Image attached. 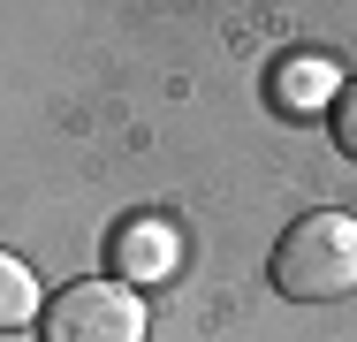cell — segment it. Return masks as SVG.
I'll list each match as a JSON object with an SVG mask.
<instances>
[{"instance_id": "obj_2", "label": "cell", "mask_w": 357, "mask_h": 342, "mask_svg": "<svg viewBox=\"0 0 357 342\" xmlns=\"http://www.w3.org/2000/svg\"><path fill=\"white\" fill-rule=\"evenodd\" d=\"M38 342H144V304H137V289L114 281V274L69 281L38 312Z\"/></svg>"}, {"instance_id": "obj_1", "label": "cell", "mask_w": 357, "mask_h": 342, "mask_svg": "<svg viewBox=\"0 0 357 342\" xmlns=\"http://www.w3.org/2000/svg\"><path fill=\"white\" fill-rule=\"evenodd\" d=\"M274 289L289 304H335L357 289V221L350 213H304L274 244Z\"/></svg>"}, {"instance_id": "obj_3", "label": "cell", "mask_w": 357, "mask_h": 342, "mask_svg": "<svg viewBox=\"0 0 357 342\" xmlns=\"http://www.w3.org/2000/svg\"><path fill=\"white\" fill-rule=\"evenodd\" d=\"M107 259H114V281H160V274H175V259H183V236L167 221H152V213H130L107 236Z\"/></svg>"}, {"instance_id": "obj_6", "label": "cell", "mask_w": 357, "mask_h": 342, "mask_svg": "<svg viewBox=\"0 0 357 342\" xmlns=\"http://www.w3.org/2000/svg\"><path fill=\"white\" fill-rule=\"evenodd\" d=\"M335 144L357 160V84H342V99H335Z\"/></svg>"}, {"instance_id": "obj_4", "label": "cell", "mask_w": 357, "mask_h": 342, "mask_svg": "<svg viewBox=\"0 0 357 342\" xmlns=\"http://www.w3.org/2000/svg\"><path fill=\"white\" fill-rule=\"evenodd\" d=\"M266 99H274V114H319L327 99H342V68L327 61V54H282L274 76H266Z\"/></svg>"}, {"instance_id": "obj_5", "label": "cell", "mask_w": 357, "mask_h": 342, "mask_svg": "<svg viewBox=\"0 0 357 342\" xmlns=\"http://www.w3.org/2000/svg\"><path fill=\"white\" fill-rule=\"evenodd\" d=\"M31 320H38V274L23 267L15 251H0V335L31 327Z\"/></svg>"}]
</instances>
